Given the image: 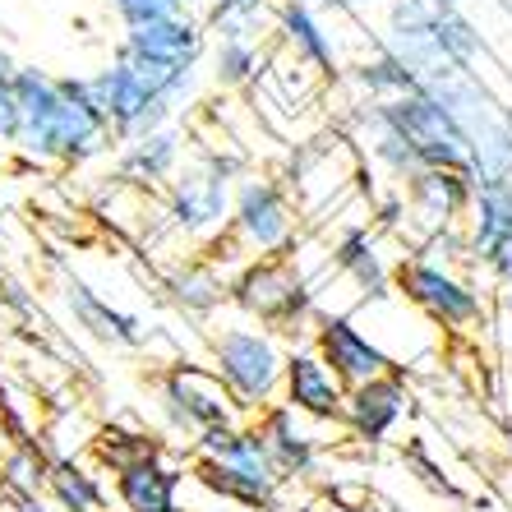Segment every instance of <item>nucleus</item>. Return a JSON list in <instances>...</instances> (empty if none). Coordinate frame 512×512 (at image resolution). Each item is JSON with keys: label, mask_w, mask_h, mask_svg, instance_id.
<instances>
[{"label": "nucleus", "mask_w": 512, "mask_h": 512, "mask_svg": "<svg viewBox=\"0 0 512 512\" xmlns=\"http://www.w3.org/2000/svg\"><path fill=\"white\" fill-rule=\"evenodd\" d=\"M10 88L19 107L14 153L28 157L33 167H84L116 143L84 74H47L37 65H19Z\"/></svg>", "instance_id": "1"}, {"label": "nucleus", "mask_w": 512, "mask_h": 512, "mask_svg": "<svg viewBox=\"0 0 512 512\" xmlns=\"http://www.w3.org/2000/svg\"><path fill=\"white\" fill-rule=\"evenodd\" d=\"M208 370L231 393L240 420H254L259 411L282 402L286 346L263 323H250V319L217 323V328H208Z\"/></svg>", "instance_id": "2"}, {"label": "nucleus", "mask_w": 512, "mask_h": 512, "mask_svg": "<svg viewBox=\"0 0 512 512\" xmlns=\"http://www.w3.org/2000/svg\"><path fill=\"white\" fill-rule=\"evenodd\" d=\"M425 93L457 120V130L466 139L471 185H499V180H508L512 176V111L503 107L499 97H489L457 65L443 79H434Z\"/></svg>", "instance_id": "3"}, {"label": "nucleus", "mask_w": 512, "mask_h": 512, "mask_svg": "<svg viewBox=\"0 0 512 512\" xmlns=\"http://www.w3.org/2000/svg\"><path fill=\"white\" fill-rule=\"evenodd\" d=\"M236 153H217V148H194L180 171L167 180V199H162V222L176 236L213 245L231 222V199H236V180H240Z\"/></svg>", "instance_id": "4"}, {"label": "nucleus", "mask_w": 512, "mask_h": 512, "mask_svg": "<svg viewBox=\"0 0 512 512\" xmlns=\"http://www.w3.org/2000/svg\"><path fill=\"white\" fill-rule=\"evenodd\" d=\"M300 240V208L277 176L250 171L236 180L231 222L213 245H227V259H286Z\"/></svg>", "instance_id": "5"}, {"label": "nucleus", "mask_w": 512, "mask_h": 512, "mask_svg": "<svg viewBox=\"0 0 512 512\" xmlns=\"http://www.w3.org/2000/svg\"><path fill=\"white\" fill-rule=\"evenodd\" d=\"M397 296L416 305L439 333H471L489 319V300L476 277L462 273V263H448L429 250H411L397 263Z\"/></svg>", "instance_id": "6"}, {"label": "nucleus", "mask_w": 512, "mask_h": 512, "mask_svg": "<svg viewBox=\"0 0 512 512\" xmlns=\"http://www.w3.org/2000/svg\"><path fill=\"white\" fill-rule=\"evenodd\" d=\"M231 305L240 310V319L263 323L273 333H296L310 319H319V310H314V282L291 259L240 263V273L231 277Z\"/></svg>", "instance_id": "7"}, {"label": "nucleus", "mask_w": 512, "mask_h": 512, "mask_svg": "<svg viewBox=\"0 0 512 512\" xmlns=\"http://www.w3.org/2000/svg\"><path fill=\"white\" fill-rule=\"evenodd\" d=\"M157 416H162V425L171 434L194 443L208 429L240 420V411L208 365L176 360V365H167V370L157 374Z\"/></svg>", "instance_id": "8"}, {"label": "nucleus", "mask_w": 512, "mask_h": 512, "mask_svg": "<svg viewBox=\"0 0 512 512\" xmlns=\"http://www.w3.org/2000/svg\"><path fill=\"white\" fill-rule=\"evenodd\" d=\"M360 176V157L346 134H319V139L300 143L286 167V190L296 199L300 217H319L351 194Z\"/></svg>", "instance_id": "9"}, {"label": "nucleus", "mask_w": 512, "mask_h": 512, "mask_svg": "<svg viewBox=\"0 0 512 512\" xmlns=\"http://www.w3.org/2000/svg\"><path fill=\"white\" fill-rule=\"evenodd\" d=\"M88 84H93L97 111H102V120L111 125L116 143H130L148 130L176 125V116H180L167 97L157 93L130 60H120V56L111 60V65H102L97 74H88Z\"/></svg>", "instance_id": "10"}, {"label": "nucleus", "mask_w": 512, "mask_h": 512, "mask_svg": "<svg viewBox=\"0 0 512 512\" xmlns=\"http://www.w3.org/2000/svg\"><path fill=\"white\" fill-rule=\"evenodd\" d=\"M397 263H402V254H397L393 236L379 231L374 222L370 227H365V222H346V227L337 231V240L328 245V277L351 286V291H356V305L393 291Z\"/></svg>", "instance_id": "11"}, {"label": "nucleus", "mask_w": 512, "mask_h": 512, "mask_svg": "<svg viewBox=\"0 0 512 512\" xmlns=\"http://www.w3.org/2000/svg\"><path fill=\"white\" fill-rule=\"evenodd\" d=\"M388 120H393L402 139L411 143V153L420 157V167H448V171H466V139L457 130V120L425 93V88H411V93L383 102ZM471 176V171H466Z\"/></svg>", "instance_id": "12"}, {"label": "nucleus", "mask_w": 512, "mask_h": 512, "mask_svg": "<svg viewBox=\"0 0 512 512\" xmlns=\"http://www.w3.org/2000/svg\"><path fill=\"white\" fill-rule=\"evenodd\" d=\"M471 194H476V185H471L466 171L420 167L402 185V208H406L402 231H411L416 245H425V240L443 236V231L462 227L466 208H471Z\"/></svg>", "instance_id": "13"}, {"label": "nucleus", "mask_w": 512, "mask_h": 512, "mask_svg": "<svg viewBox=\"0 0 512 512\" xmlns=\"http://www.w3.org/2000/svg\"><path fill=\"white\" fill-rule=\"evenodd\" d=\"M434 14L439 10L429 0H388V14L374 33V47L402 60L420 88H429L434 79L453 70L448 56L439 51V37H434Z\"/></svg>", "instance_id": "14"}, {"label": "nucleus", "mask_w": 512, "mask_h": 512, "mask_svg": "<svg viewBox=\"0 0 512 512\" xmlns=\"http://www.w3.org/2000/svg\"><path fill=\"white\" fill-rule=\"evenodd\" d=\"M411 383L402 370H388L370 383L346 388V406H342V425L360 448H383L397 434L406 416H411Z\"/></svg>", "instance_id": "15"}, {"label": "nucleus", "mask_w": 512, "mask_h": 512, "mask_svg": "<svg viewBox=\"0 0 512 512\" xmlns=\"http://www.w3.org/2000/svg\"><path fill=\"white\" fill-rule=\"evenodd\" d=\"M254 429H259V439L268 448V457H273L282 485H310L319 476L323 439H319V429H314V420L296 416L286 402H273L268 411L254 416Z\"/></svg>", "instance_id": "16"}, {"label": "nucleus", "mask_w": 512, "mask_h": 512, "mask_svg": "<svg viewBox=\"0 0 512 512\" xmlns=\"http://www.w3.org/2000/svg\"><path fill=\"white\" fill-rule=\"evenodd\" d=\"M333 5V0H328ZM273 33L282 37V47L310 65L319 79H337L346 70V56L337 47V33H333V19L319 10V0H282L273 10Z\"/></svg>", "instance_id": "17"}, {"label": "nucleus", "mask_w": 512, "mask_h": 512, "mask_svg": "<svg viewBox=\"0 0 512 512\" xmlns=\"http://www.w3.org/2000/svg\"><path fill=\"white\" fill-rule=\"evenodd\" d=\"M314 351H319L323 365H328L346 388L370 383L393 370V360L383 356V346L374 342L351 314H319V319H314Z\"/></svg>", "instance_id": "18"}, {"label": "nucleus", "mask_w": 512, "mask_h": 512, "mask_svg": "<svg viewBox=\"0 0 512 512\" xmlns=\"http://www.w3.org/2000/svg\"><path fill=\"white\" fill-rule=\"evenodd\" d=\"M282 402L314 425H342L346 383L337 379L314 346H291L282 370Z\"/></svg>", "instance_id": "19"}, {"label": "nucleus", "mask_w": 512, "mask_h": 512, "mask_svg": "<svg viewBox=\"0 0 512 512\" xmlns=\"http://www.w3.org/2000/svg\"><path fill=\"white\" fill-rule=\"evenodd\" d=\"M111 489H116L120 512H180V489H185V466L171 462L167 443L153 453L134 457V462L111 471Z\"/></svg>", "instance_id": "20"}, {"label": "nucleus", "mask_w": 512, "mask_h": 512, "mask_svg": "<svg viewBox=\"0 0 512 512\" xmlns=\"http://www.w3.org/2000/svg\"><path fill=\"white\" fill-rule=\"evenodd\" d=\"M60 300H65L70 323L84 337H93V342L120 346V351H139V346L148 342V323H143L139 314L111 305V300L102 296V291H93L84 277H65V282H60Z\"/></svg>", "instance_id": "21"}, {"label": "nucleus", "mask_w": 512, "mask_h": 512, "mask_svg": "<svg viewBox=\"0 0 512 512\" xmlns=\"http://www.w3.org/2000/svg\"><path fill=\"white\" fill-rule=\"evenodd\" d=\"M180 162H185V130L180 125H162V130H148L139 139L120 143L116 176L153 194V190H167V180L180 171Z\"/></svg>", "instance_id": "22"}, {"label": "nucleus", "mask_w": 512, "mask_h": 512, "mask_svg": "<svg viewBox=\"0 0 512 512\" xmlns=\"http://www.w3.org/2000/svg\"><path fill=\"white\" fill-rule=\"evenodd\" d=\"M167 296L180 314L190 319H213L217 310L231 305V277L213 259H180L167 268Z\"/></svg>", "instance_id": "23"}, {"label": "nucleus", "mask_w": 512, "mask_h": 512, "mask_svg": "<svg viewBox=\"0 0 512 512\" xmlns=\"http://www.w3.org/2000/svg\"><path fill=\"white\" fill-rule=\"evenodd\" d=\"M47 503L56 512H107L111 494L102 485L88 462L65 453H51V471H47Z\"/></svg>", "instance_id": "24"}, {"label": "nucleus", "mask_w": 512, "mask_h": 512, "mask_svg": "<svg viewBox=\"0 0 512 512\" xmlns=\"http://www.w3.org/2000/svg\"><path fill=\"white\" fill-rule=\"evenodd\" d=\"M190 476H194V485L208 489L213 499L236 503V508H245V512H277V503H282V489L277 485H263V480L240 476V471H231V466L194 462Z\"/></svg>", "instance_id": "25"}, {"label": "nucleus", "mask_w": 512, "mask_h": 512, "mask_svg": "<svg viewBox=\"0 0 512 512\" xmlns=\"http://www.w3.org/2000/svg\"><path fill=\"white\" fill-rule=\"evenodd\" d=\"M268 70V51L254 37H217L213 47V84L217 88H250Z\"/></svg>", "instance_id": "26"}, {"label": "nucleus", "mask_w": 512, "mask_h": 512, "mask_svg": "<svg viewBox=\"0 0 512 512\" xmlns=\"http://www.w3.org/2000/svg\"><path fill=\"white\" fill-rule=\"evenodd\" d=\"M351 84L360 88V97H370V102H393V97L420 88L402 60L388 56L383 47H374L365 60H356V65H351Z\"/></svg>", "instance_id": "27"}, {"label": "nucleus", "mask_w": 512, "mask_h": 512, "mask_svg": "<svg viewBox=\"0 0 512 512\" xmlns=\"http://www.w3.org/2000/svg\"><path fill=\"white\" fill-rule=\"evenodd\" d=\"M47 471H51V453L37 443H19L5 453L0 462V489L5 499H33V494H47Z\"/></svg>", "instance_id": "28"}, {"label": "nucleus", "mask_w": 512, "mask_h": 512, "mask_svg": "<svg viewBox=\"0 0 512 512\" xmlns=\"http://www.w3.org/2000/svg\"><path fill=\"white\" fill-rule=\"evenodd\" d=\"M120 28H139L153 19H176V14H194L199 0H111Z\"/></svg>", "instance_id": "29"}, {"label": "nucleus", "mask_w": 512, "mask_h": 512, "mask_svg": "<svg viewBox=\"0 0 512 512\" xmlns=\"http://www.w3.org/2000/svg\"><path fill=\"white\" fill-rule=\"evenodd\" d=\"M476 263L489 273V282L499 286V291H512V231L508 236H499L494 245H489L485 254H476Z\"/></svg>", "instance_id": "30"}, {"label": "nucleus", "mask_w": 512, "mask_h": 512, "mask_svg": "<svg viewBox=\"0 0 512 512\" xmlns=\"http://www.w3.org/2000/svg\"><path fill=\"white\" fill-rule=\"evenodd\" d=\"M14 134H19V107H14V88L0 84V143L14 148Z\"/></svg>", "instance_id": "31"}, {"label": "nucleus", "mask_w": 512, "mask_h": 512, "mask_svg": "<svg viewBox=\"0 0 512 512\" xmlns=\"http://www.w3.org/2000/svg\"><path fill=\"white\" fill-rule=\"evenodd\" d=\"M489 485H494V494H499L503 512H512V462L499 466V476H489Z\"/></svg>", "instance_id": "32"}, {"label": "nucleus", "mask_w": 512, "mask_h": 512, "mask_svg": "<svg viewBox=\"0 0 512 512\" xmlns=\"http://www.w3.org/2000/svg\"><path fill=\"white\" fill-rule=\"evenodd\" d=\"M14 70H19V60H14L10 51L0 47V84H10V79H14Z\"/></svg>", "instance_id": "33"}, {"label": "nucleus", "mask_w": 512, "mask_h": 512, "mask_svg": "<svg viewBox=\"0 0 512 512\" xmlns=\"http://www.w3.org/2000/svg\"><path fill=\"white\" fill-rule=\"evenodd\" d=\"M499 194H503V213H508V227H512V176L499 180Z\"/></svg>", "instance_id": "34"}, {"label": "nucleus", "mask_w": 512, "mask_h": 512, "mask_svg": "<svg viewBox=\"0 0 512 512\" xmlns=\"http://www.w3.org/2000/svg\"><path fill=\"white\" fill-rule=\"evenodd\" d=\"M10 153H14L10 143H0V171H10Z\"/></svg>", "instance_id": "35"}, {"label": "nucleus", "mask_w": 512, "mask_h": 512, "mask_svg": "<svg viewBox=\"0 0 512 512\" xmlns=\"http://www.w3.org/2000/svg\"><path fill=\"white\" fill-rule=\"evenodd\" d=\"M319 512H379V508H370V503H360V508H319Z\"/></svg>", "instance_id": "36"}]
</instances>
